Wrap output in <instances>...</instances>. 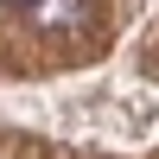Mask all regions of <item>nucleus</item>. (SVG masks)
<instances>
[{"label": "nucleus", "instance_id": "f03ea898", "mask_svg": "<svg viewBox=\"0 0 159 159\" xmlns=\"http://www.w3.org/2000/svg\"><path fill=\"white\" fill-rule=\"evenodd\" d=\"M0 7H19V13H25V7H32V0H0Z\"/></svg>", "mask_w": 159, "mask_h": 159}, {"label": "nucleus", "instance_id": "f257e3e1", "mask_svg": "<svg viewBox=\"0 0 159 159\" xmlns=\"http://www.w3.org/2000/svg\"><path fill=\"white\" fill-rule=\"evenodd\" d=\"M25 19L38 25V32H76V25L89 19V0H32V7H25Z\"/></svg>", "mask_w": 159, "mask_h": 159}]
</instances>
